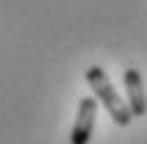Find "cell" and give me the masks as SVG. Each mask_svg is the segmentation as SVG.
Returning <instances> with one entry per match:
<instances>
[{
  "label": "cell",
  "mask_w": 147,
  "mask_h": 144,
  "mask_svg": "<svg viewBox=\"0 0 147 144\" xmlns=\"http://www.w3.org/2000/svg\"><path fill=\"white\" fill-rule=\"evenodd\" d=\"M94 119H97V100L83 97L78 103V116H75L72 133H69V144H89L92 133H94Z\"/></svg>",
  "instance_id": "7a4b0ae2"
},
{
  "label": "cell",
  "mask_w": 147,
  "mask_h": 144,
  "mask_svg": "<svg viewBox=\"0 0 147 144\" xmlns=\"http://www.w3.org/2000/svg\"><path fill=\"white\" fill-rule=\"evenodd\" d=\"M86 80H89L92 92H94V100L106 105L108 116H111V119H114L119 128L131 125L133 114H131V108H128V103L119 97V92L114 89V83L108 80L106 69H100V67H89V69H86Z\"/></svg>",
  "instance_id": "6da1fadb"
},
{
  "label": "cell",
  "mask_w": 147,
  "mask_h": 144,
  "mask_svg": "<svg viewBox=\"0 0 147 144\" xmlns=\"http://www.w3.org/2000/svg\"><path fill=\"white\" fill-rule=\"evenodd\" d=\"M125 92H128V108L133 116H144L147 114V97L144 86H142V75L139 69H125Z\"/></svg>",
  "instance_id": "3957f363"
}]
</instances>
